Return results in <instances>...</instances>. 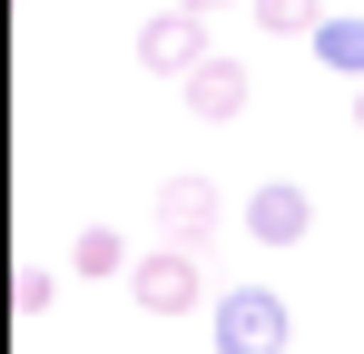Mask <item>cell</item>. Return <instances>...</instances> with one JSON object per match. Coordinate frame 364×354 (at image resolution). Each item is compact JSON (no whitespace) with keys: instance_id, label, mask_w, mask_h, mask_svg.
I'll use <instances>...</instances> for the list:
<instances>
[{"instance_id":"4","label":"cell","mask_w":364,"mask_h":354,"mask_svg":"<svg viewBox=\"0 0 364 354\" xmlns=\"http://www.w3.org/2000/svg\"><path fill=\"white\" fill-rule=\"evenodd\" d=\"M217 227H227L217 177H168V187H158V236H168V246H207Z\"/></svg>"},{"instance_id":"3","label":"cell","mask_w":364,"mask_h":354,"mask_svg":"<svg viewBox=\"0 0 364 354\" xmlns=\"http://www.w3.org/2000/svg\"><path fill=\"white\" fill-rule=\"evenodd\" d=\"M138 59H148L158 79H187L197 59H217V50H207V10H187V0H168L158 20H138Z\"/></svg>"},{"instance_id":"1","label":"cell","mask_w":364,"mask_h":354,"mask_svg":"<svg viewBox=\"0 0 364 354\" xmlns=\"http://www.w3.org/2000/svg\"><path fill=\"white\" fill-rule=\"evenodd\" d=\"M296 345V305L266 286H237L217 295V354H286Z\"/></svg>"},{"instance_id":"11","label":"cell","mask_w":364,"mask_h":354,"mask_svg":"<svg viewBox=\"0 0 364 354\" xmlns=\"http://www.w3.org/2000/svg\"><path fill=\"white\" fill-rule=\"evenodd\" d=\"M187 10H207V20H217V10H227V0H187Z\"/></svg>"},{"instance_id":"7","label":"cell","mask_w":364,"mask_h":354,"mask_svg":"<svg viewBox=\"0 0 364 354\" xmlns=\"http://www.w3.org/2000/svg\"><path fill=\"white\" fill-rule=\"evenodd\" d=\"M69 276H138V256H128L119 227H79L69 236Z\"/></svg>"},{"instance_id":"8","label":"cell","mask_w":364,"mask_h":354,"mask_svg":"<svg viewBox=\"0 0 364 354\" xmlns=\"http://www.w3.org/2000/svg\"><path fill=\"white\" fill-rule=\"evenodd\" d=\"M315 59H325L335 79H364V20H355V10H325V30H315Z\"/></svg>"},{"instance_id":"2","label":"cell","mask_w":364,"mask_h":354,"mask_svg":"<svg viewBox=\"0 0 364 354\" xmlns=\"http://www.w3.org/2000/svg\"><path fill=\"white\" fill-rule=\"evenodd\" d=\"M128 295H138L148 315H197V305H207V266H197V246H148L138 276H128Z\"/></svg>"},{"instance_id":"5","label":"cell","mask_w":364,"mask_h":354,"mask_svg":"<svg viewBox=\"0 0 364 354\" xmlns=\"http://www.w3.org/2000/svg\"><path fill=\"white\" fill-rule=\"evenodd\" d=\"M305 227H315V197H305L296 177H266V187L246 197V236H256V246H305Z\"/></svg>"},{"instance_id":"6","label":"cell","mask_w":364,"mask_h":354,"mask_svg":"<svg viewBox=\"0 0 364 354\" xmlns=\"http://www.w3.org/2000/svg\"><path fill=\"white\" fill-rule=\"evenodd\" d=\"M178 99H187V118H237L246 109V69L217 50V59H197V69L178 79Z\"/></svg>"},{"instance_id":"10","label":"cell","mask_w":364,"mask_h":354,"mask_svg":"<svg viewBox=\"0 0 364 354\" xmlns=\"http://www.w3.org/2000/svg\"><path fill=\"white\" fill-rule=\"evenodd\" d=\"M50 295H60V266H30V256H20V276H10V315H50Z\"/></svg>"},{"instance_id":"9","label":"cell","mask_w":364,"mask_h":354,"mask_svg":"<svg viewBox=\"0 0 364 354\" xmlns=\"http://www.w3.org/2000/svg\"><path fill=\"white\" fill-rule=\"evenodd\" d=\"M256 10V30H276V40H315L325 30V0H246Z\"/></svg>"},{"instance_id":"12","label":"cell","mask_w":364,"mask_h":354,"mask_svg":"<svg viewBox=\"0 0 364 354\" xmlns=\"http://www.w3.org/2000/svg\"><path fill=\"white\" fill-rule=\"evenodd\" d=\"M355 128H364V79H355Z\"/></svg>"}]
</instances>
